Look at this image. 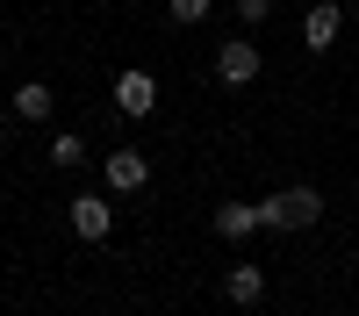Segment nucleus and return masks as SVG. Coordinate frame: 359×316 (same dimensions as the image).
<instances>
[{
	"mask_svg": "<svg viewBox=\"0 0 359 316\" xmlns=\"http://www.w3.org/2000/svg\"><path fill=\"white\" fill-rule=\"evenodd\" d=\"M323 216V194L316 187H273L259 201V230H309Z\"/></svg>",
	"mask_w": 359,
	"mask_h": 316,
	"instance_id": "f257e3e1",
	"label": "nucleus"
},
{
	"mask_svg": "<svg viewBox=\"0 0 359 316\" xmlns=\"http://www.w3.org/2000/svg\"><path fill=\"white\" fill-rule=\"evenodd\" d=\"M266 65H259V50H252V36H230L223 50H216V79L223 86H252Z\"/></svg>",
	"mask_w": 359,
	"mask_h": 316,
	"instance_id": "f03ea898",
	"label": "nucleus"
},
{
	"mask_svg": "<svg viewBox=\"0 0 359 316\" xmlns=\"http://www.w3.org/2000/svg\"><path fill=\"white\" fill-rule=\"evenodd\" d=\"M216 230H223V238H252V230H259V201H223Z\"/></svg>",
	"mask_w": 359,
	"mask_h": 316,
	"instance_id": "6e6552de",
	"label": "nucleus"
},
{
	"mask_svg": "<svg viewBox=\"0 0 359 316\" xmlns=\"http://www.w3.org/2000/svg\"><path fill=\"white\" fill-rule=\"evenodd\" d=\"M15 115H22V123H43V115H50V86L43 79H22L15 86Z\"/></svg>",
	"mask_w": 359,
	"mask_h": 316,
	"instance_id": "1a4fd4ad",
	"label": "nucleus"
},
{
	"mask_svg": "<svg viewBox=\"0 0 359 316\" xmlns=\"http://www.w3.org/2000/svg\"><path fill=\"white\" fill-rule=\"evenodd\" d=\"M338 22H345L338 0H316V8L302 15V43H309V50H331V43H338Z\"/></svg>",
	"mask_w": 359,
	"mask_h": 316,
	"instance_id": "39448f33",
	"label": "nucleus"
},
{
	"mask_svg": "<svg viewBox=\"0 0 359 316\" xmlns=\"http://www.w3.org/2000/svg\"><path fill=\"white\" fill-rule=\"evenodd\" d=\"M223 295H230V302H245V309H252V302L266 295V273H259V266H252V259H245V266H230V273H223Z\"/></svg>",
	"mask_w": 359,
	"mask_h": 316,
	"instance_id": "0eeeda50",
	"label": "nucleus"
},
{
	"mask_svg": "<svg viewBox=\"0 0 359 316\" xmlns=\"http://www.w3.org/2000/svg\"><path fill=\"white\" fill-rule=\"evenodd\" d=\"M79 158H86V137H79V130H65V137H50V165H65V172H72Z\"/></svg>",
	"mask_w": 359,
	"mask_h": 316,
	"instance_id": "9d476101",
	"label": "nucleus"
},
{
	"mask_svg": "<svg viewBox=\"0 0 359 316\" xmlns=\"http://www.w3.org/2000/svg\"><path fill=\"white\" fill-rule=\"evenodd\" d=\"M115 108H123L130 123H137V115H151V108H158V79H151V72H115Z\"/></svg>",
	"mask_w": 359,
	"mask_h": 316,
	"instance_id": "7ed1b4c3",
	"label": "nucleus"
},
{
	"mask_svg": "<svg viewBox=\"0 0 359 316\" xmlns=\"http://www.w3.org/2000/svg\"><path fill=\"white\" fill-rule=\"evenodd\" d=\"M72 230H79L86 245H108V230H115L108 201H101V194H72Z\"/></svg>",
	"mask_w": 359,
	"mask_h": 316,
	"instance_id": "20e7f679",
	"label": "nucleus"
},
{
	"mask_svg": "<svg viewBox=\"0 0 359 316\" xmlns=\"http://www.w3.org/2000/svg\"><path fill=\"white\" fill-rule=\"evenodd\" d=\"M237 15H245V29H259L266 15H273V0H237Z\"/></svg>",
	"mask_w": 359,
	"mask_h": 316,
	"instance_id": "f8f14e48",
	"label": "nucleus"
},
{
	"mask_svg": "<svg viewBox=\"0 0 359 316\" xmlns=\"http://www.w3.org/2000/svg\"><path fill=\"white\" fill-rule=\"evenodd\" d=\"M165 15H172V22H180V29H194V22H201V15H208V0H165Z\"/></svg>",
	"mask_w": 359,
	"mask_h": 316,
	"instance_id": "9b49d317",
	"label": "nucleus"
},
{
	"mask_svg": "<svg viewBox=\"0 0 359 316\" xmlns=\"http://www.w3.org/2000/svg\"><path fill=\"white\" fill-rule=\"evenodd\" d=\"M144 180H151V165H144V151H108V187H115V194H137Z\"/></svg>",
	"mask_w": 359,
	"mask_h": 316,
	"instance_id": "423d86ee",
	"label": "nucleus"
},
{
	"mask_svg": "<svg viewBox=\"0 0 359 316\" xmlns=\"http://www.w3.org/2000/svg\"><path fill=\"white\" fill-rule=\"evenodd\" d=\"M0 108H8V94H0Z\"/></svg>",
	"mask_w": 359,
	"mask_h": 316,
	"instance_id": "ddd939ff",
	"label": "nucleus"
}]
</instances>
